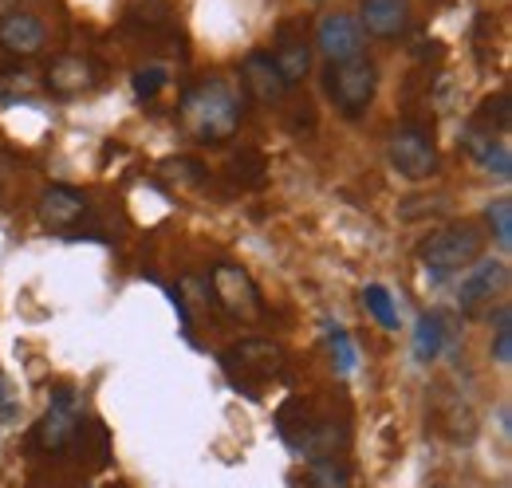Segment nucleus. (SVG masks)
I'll return each instance as SVG.
<instances>
[{
  "label": "nucleus",
  "mask_w": 512,
  "mask_h": 488,
  "mask_svg": "<svg viewBox=\"0 0 512 488\" xmlns=\"http://www.w3.org/2000/svg\"><path fill=\"white\" fill-rule=\"evenodd\" d=\"M390 166L410 178V182H426L438 174V150L434 138L422 126H398L390 134Z\"/></svg>",
  "instance_id": "39448f33"
},
{
  "label": "nucleus",
  "mask_w": 512,
  "mask_h": 488,
  "mask_svg": "<svg viewBox=\"0 0 512 488\" xmlns=\"http://www.w3.org/2000/svg\"><path fill=\"white\" fill-rule=\"evenodd\" d=\"M363 307L383 323L386 331H398V304H394V296L386 292L383 284H367L363 288Z\"/></svg>",
  "instance_id": "a211bd4d"
},
{
  "label": "nucleus",
  "mask_w": 512,
  "mask_h": 488,
  "mask_svg": "<svg viewBox=\"0 0 512 488\" xmlns=\"http://www.w3.org/2000/svg\"><path fill=\"white\" fill-rule=\"evenodd\" d=\"M16 414V406H12V398H8V382H4V374H0V418H12Z\"/></svg>",
  "instance_id": "b1692460"
},
{
  "label": "nucleus",
  "mask_w": 512,
  "mask_h": 488,
  "mask_svg": "<svg viewBox=\"0 0 512 488\" xmlns=\"http://www.w3.org/2000/svg\"><path fill=\"white\" fill-rule=\"evenodd\" d=\"M509 319H512V311H509V307H501V311H497V343H493V359H497L501 366L512 363V331H509Z\"/></svg>",
  "instance_id": "5701e85b"
},
{
  "label": "nucleus",
  "mask_w": 512,
  "mask_h": 488,
  "mask_svg": "<svg viewBox=\"0 0 512 488\" xmlns=\"http://www.w3.org/2000/svg\"><path fill=\"white\" fill-rule=\"evenodd\" d=\"M442 347H446V319H442L438 311L418 315V323H414V343H410L414 363L430 366L442 355Z\"/></svg>",
  "instance_id": "f3484780"
},
{
  "label": "nucleus",
  "mask_w": 512,
  "mask_h": 488,
  "mask_svg": "<svg viewBox=\"0 0 512 488\" xmlns=\"http://www.w3.org/2000/svg\"><path fill=\"white\" fill-rule=\"evenodd\" d=\"M501 284H505V264H501V260H485V264L469 268L465 280H461V288H457V307H461V311H473L477 304L493 300V292H497Z\"/></svg>",
  "instance_id": "4468645a"
},
{
  "label": "nucleus",
  "mask_w": 512,
  "mask_h": 488,
  "mask_svg": "<svg viewBox=\"0 0 512 488\" xmlns=\"http://www.w3.org/2000/svg\"><path fill=\"white\" fill-rule=\"evenodd\" d=\"M312 485L316 488H347V469L335 465V457L312 461Z\"/></svg>",
  "instance_id": "4be33fe9"
},
{
  "label": "nucleus",
  "mask_w": 512,
  "mask_h": 488,
  "mask_svg": "<svg viewBox=\"0 0 512 488\" xmlns=\"http://www.w3.org/2000/svg\"><path fill=\"white\" fill-rule=\"evenodd\" d=\"M48 32H44V20L36 12H24V8H12L0 16V48L12 52V56H36L44 48Z\"/></svg>",
  "instance_id": "0eeeda50"
},
{
  "label": "nucleus",
  "mask_w": 512,
  "mask_h": 488,
  "mask_svg": "<svg viewBox=\"0 0 512 488\" xmlns=\"http://www.w3.org/2000/svg\"><path fill=\"white\" fill-rule=\"evenodd\" d=\"M276 359H280V351H276L272 343H260V351H256V343H241V347H233V351L225 355V370H237V366H241V374H233L237 386H245L249 374H260V382H264V378L276 374V366H280Z\"/></svg>",
  "instance_id": "dca6fc26"
},
{
  "label": "nucleus",
  "mask_w": 512,
  "mask_h": 488,
  "mask_svg": "<svg viewBox=\"0 0 512 488\" xmlns=\"http://www.w3.org/2000/svg\"><path fill=\"white\" fill-rule=\"evenodd\" d=\"M375 91H379V71L371 60L331 63L327 67V95L347 119H359L375 103Z\"/></svg>",
  "instance_id": "7ed1b4c3"
},
{
  "label": "nucleus",
  "mask_w": 512,
  "mask_h": 488,
  "mask_svg": "<svg viewBox=\"0 0 512 488\" xmlns=\"http://www.w3.org/2000/svg\"><path fill=\"white\" fill-rule=\"evenodd\" d=\"M481 256V233L473 225H457L438 233L434 241L422 248V264H426V280L434 288H442L449 276H457L461 268H469Z\"/></svg>",
  "instance_id": "f03ea898"
},
{
  "label": "nucleus",
  "mask_w": 512,
  "mask_h": 488,
  "mask_svg": "<svg viewBox=\"0 0 512 488\" xmlns=\"http://www.w3.org/2000/svg\"><path fill=\"white\" fill-rule=\"evenodd\" d=\"M130 87H134V99H138V103H150V99L166 87V67H158V63L138 67V71L130 75Z\"/></svg>",
  "instance_id": "6ab92c4d"
},
{
  "label": "nucleus",
  "mask_w": 512,
  "mask_h": 488,
  "mask_svg": "<svg viewBox=\"0 0 512 488\" xmlns=\"http://www.w3.org/2000/svg\"><path fill=\"white\" fill-rule=\"evenodd\" d=\"M485 217H489V225H493V237H497V244H501V248H512V201H509V197L489 201Z\"/></svg>",
  "instance_id": "aec40b11"
},
{
  "label": "nucleus",
  "mask_w": 512,
  "mask_h": 488,
  "mask_svg": "<svg viewBox=\"0 0 512 488\" xmlns=\"http://www.w3.org/2000/svg\"><path fill=\"white\" fill-rule=\"evenodd\" d=\"M209 292H213V304L221 307L229 319H241V323H253L260 319V292L249 280V272L233 268V264H217L209 272Z\"/></svg>",
  "instance_id": "20e7f679"
},
{
  "label": "nucleus",
  "mask_w": 512,
  "mask_h": 488,
  "mask_svg": "<svg viewBox=\"0 0 512 488\" xmlns=\"http://www.w3.org/2000/svg\"><path fill=\"white\" fill-rule=\"evenodd\" d=\"M410 24V0H363L359 12V28H367L379 40H394L402 36Z\"/></svg>",
  "instance_id": "9b49d317"
},
{
  "label": "nucleus",
  "mask_w": 512,
  "mask_h": 488,
  "mask_svg": "<svg viewBox=\"0 0 512 488\" xmlns=\"http://www.w3.org/2000/svg\"><path fill=\"white\" fill-rule=\"evenodd\" d=\"M99 83V67L87 60V56H60V60L48 67V87L56 95H83Z\"/></svg>",
  "instance_id": "ddd939ff"
},
{
  "label": "nucleus",
  "mask_w": 512,
  "mask_h": 488,
  "mask_svg": "<svg viewBox=\"0 0 512 488\" xmlns=\"http://www.w3.org/2000/svg\"><path fill=\"white\" fill-rule=\"evenodd\" d=\"M272 63H276V71H280V79L288 83V87H296V83H304V75L312 71V48H308V40L304 36H296V32H280V40H276V52H272Z\"/></svg>",
  "instance_id": "2eb2a0df"
},
{
  "label": "nucleus",
  "mask_w": 512,
  "mask_h": 488,
  "mask_svg": "<svg viewBox=\"0 0 512 488\" xmlns=\"http://www.w3.org/2000/svg\"><path fill=\"white\" fill-rule=\"evenodd\" d=\"M323 331H327V343H331V355H335V366H339V374H351L359 359H355V347H351L347 331H343L339 323H327Z\"/></svg>",
  "instance_id": "412c9836"
},
{
  "label": "nucleus",
  "mask_w": 512,
  "mask_h": 488,
  "mask_svg": "<svg viewBox=\"0 0 512 488\" xmlns=\"http://www.w3.org/2000/svg\"><path fill=\"white\" fill-rule=\"evenodd\" d=\"M182 126L197 142H225L241 126V95L225 79H205L182 99Z\"/></svg>",
  "instance_id": "f257e3e1"
},
{
  "label": "nucleus",
  "mask_w": 512,
  "mask_h": 488,
  "mask_svg": "<svg viewBox=\"0 0 512 488\" xmlns=\"http://www.w3.org/2000/svg\"><path fill=\"white\" fill-rule=\"evenodd\" d=\"M36 209H40V221H44V225H52V229H71V225L87 213V197H83L79 189H71V185H48V189L40 193Z\"/></svg>",
  "instance_id": "9d476101"
},
{
  "label": "nucleus",
  "mask_w": 512,
  "mask_h": 488,
  "mask_svg": "<svg viewBox=\"0 0 512 488\" xmlns=\"http://www.w3.org/2000/svg\"><path fill=\"white\" fill-rule=\"evenodd\" d=\"M465 150L477 158V166L489 174V178H497V182H509L512 178V154L509 146L493 134V130H481V126H469L465 130Z\"/></svg>",
  "instance_id": "1a4fd4ad"
},
{
  "label": "nucleus",
  "mask_w": 512,
  "mask_h": 488,
  "mask_svg": "<svg viewBox=\"0 0 512 488\" xmlns=\"http://www.w3.org/2000/svg\"><path fill=\"white\" fill-rule=\"evenodd\" d=\"M241 79H245L249 95H253L256 103H264V107H272V103H280V99L288 95V83L280 79V71H276L272 56H264V52H253V56L245 60Z\"/></svg>",
  "instance_id": "f8f14e48"
},
{
  "label": "nucleus",
  "mask_w": 512,
  "mask_h": 488,
  "mask_svg": "<svg viewBox=\"0 0 512 488\" xmlns=\"http://www.w3.org/2000/svg\"><path fill=\"white\" fill-rule=\"evenodd\" d=\"M363 28L355 16L347 12H331L323 16L320 28H316V48L323 52L327 63H351V60H363Z\"/></svg>",
  "instance_id": "423d86ee"
},
{
  "label": "nucleus",
  "mask_w": 512,
  "mask_h": 488,
  "mask_svg": "<svg viewBox=\"0 0 512 488\" xmlns=\"http://www.w3.org/2000/svg\"><path fill=\"white\" fill-rule=\"evenodd\" d=\"M75 433H79V402H75V394H71L67 386H60V390L52 394V406H48L44 422L36 429V441H40L44 449H64Z\"/></svg>",
  "instance_id": "6e6552de"
}]
</instances>
